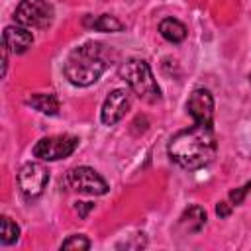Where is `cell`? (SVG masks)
Here are the masks:
<instances>
[{
  "label": "cell",
  "instance_id": "obj_1",
  "mask_svg": "<svg viewBox=\"0 0 251 251\" xmlns=\"http://www.w3.org/2000/svg\"><path fill=\"white\" fill-rule=\"evenodd\" d=\"M216 149L218 145L212 126L202 124H194L192 127L175 133L167 147L169 157L188 171H196L210 165L216 157Z\"/></svg>",
  "mask_w": 251,
  "mask_h": 251
},
{
  "label": "cell",
  "instance_id": "obj_2",
  "mask_svg": "<svg viewBox=\"0 0 251 251\" xmlns=\"http://www.w3.org/2000/svg\"><path fill=\"white\" fill-rule=\"evenodd\" d=\"M108 65H110V59H108L106 45L88 41L69 53L63 71L71 84L90 86L102 76Z\"/></svg>",
  "mask_w": 251,
  "mask_h": 251
},
{
  "label": "cell",
  "instance_id": "obj_3",
  "mask_svg": "<svg viewBox=\"0 0 251 251\" xmlns=\"http://www.w3.org/2000/svg\"><path fill=\"white\" fill-rule=\"evenodd\" d=\"M120 78L127 82V86L145 102L153 104L161 100V90L153 78V73L143 59H129L120 67Z\"/></svg>",
  "mask_w": 251,
  "mask_h": 251
},
{
  "label": "cell",
  "instance_id": "obj_4",
  "mask_svg": "<svg viewBox=\"0 0 251 251\" xmlns=\"http://www.w3.org/2000/svg\"><path fill=\"white\" fill-rule=\"evenodd\" d=\"M14 20L24 27L43 29L53 20V8L47 0H22L14 12Z\"/></svg>",
  "mask_w": 251,
  "mask_h": 251
},
{
  "label": "cell",
  "instance_id": "obj_5",
  "mask_svg": "<svg viewBox=\"0 0 251 251\" xmlns=\"http://www.w3.org/2000/svg\"><path fill=\"white\" fill-rule=\"evenodd\" d=\"M78 145V137L75 135H53L43 137L33 145V155L43 161H59L69 157Z\"/></svg>",
  "mask_w": 251,
  "mask_h": 251
},
{
  "label": "cell",
  "instance_id": "obj_6",
  "mask_svg": "<svg viewBox=\"0 0 251 251\" xmlns=\"http://www.w3.org/2000/svg\"><path fill=\"white\" fill-rule=\"evenodd\" d=\"M67 182L73 190L76 192H84V194H92V196H100L108 192V184L106 180L90 167H75L69 171L67 175Z\"/></svg>",
  "mask_w": 251,
  "mask_h": 251
},
{
  "label": "cell",
  "instance_id": "obj_7",
  "mask_svg": "<svg viewBox=\"0 0 251 251\" xmlns=\"http://www.w3.org/2000/svg\"><path fill=\"white\" fill-rule=\"evenodd\" d=\"M49 182V171L41 163H25L18 173V184L29 198L39 196Z\"/></svg>",
  "mask_w": 251,
  "mask_h": 251
},
{
  "label": "cell",
  "instance_id": "obj_8",
  "mask_svg": "<svg viewBox=\"0 0 251 251\" xmlns=\"http://www.w3.org/2000/svg\"><path fill=\"white\" fill-rule=\"evenodd\" d=\"M186 110L190 114V118L194 120V124H202V126H212V118H214V98L206 88H196L192 90V94L188 96L186 102Z\"/></svg>",
  "mask_w": 251,
  "mask_h": 251
},
{
  "label": "cell",
  "instance_id": "obj_9",
  "mask_svg": "<svg viewBox=\"0 0 251 251\" xmlns=\"http://www.w3.org/2000/svg\"><path fill=\"white\" fill-rule=\"evenodd\" d=\"M129 94L126 92V90H122V88H116V90H112L110 94H108V98L104 100V104H102V112H100V118H102V122L106 124V126H114V124H118L124 116H126V112L129 110Z\"/></svg>",
  "mask_w": 251,
  "mask_h": 251
},
{
  "label": "cell",
  "instance_id": "obj_10",
  "mask_svg": "<svg viewBox=\"0 0 251 251\" xmlns=\"http://www.w3.org/2000/svg\"><path fill=\"white\" fill-rule=\"evenodd\" d=\"M2 43L12 53H24V51H27V47H31L33 35H31L29 29H25L20 24L18 25H8L2 33Z\"/></svg>",
  "mask_w": 251,
  "mask_h": 251
},
{
  "label": "cell",
  "instance_id": "obj_11",
  "mask_svg": "<svg viewBox=\"0 0 251 251\" xmlns=\"http://www.w3.org/2000/svg\"><path fill=\"white\" fill-rule=\"evenodd\" d=\"M204 224H206V212L200 206H188L178 220V226L184 233H196L204 227Z\"/></svg>",
  "mask_w": 251,
  "mask_h": 251
},
{
  "label": "cell",
  "instance_id": "obj_12",
  "mask_svg": "<svg viewBox=\"0 0 251 251\" xmlns=\"http://www.w3.org/2000/svg\"><path fill=\"white\" fill-rule=\"evenodd\" d=\"M159 33L171 43H180L186 37V27H184V24H180L175 18H165L159 24Z\"/></svg>",
  "mask_w": 251,
  "mask_h": 251
},
{
  "label": "cell",
  "instance_id": "obj_13",
  "mask_svg": "<svg viewBox=\"0 0 251 251\" xmlns=\"http://www.w3.org/2000/svg\"><path fill=\"white\" fill-rule=\"evenodd\" d=\"M84 25L90 27V29H96V31H122L124 29V24L120 20H116L114 16H108V14H102V16H90L84 20Z\"/></svg>",
  "mask_w": 251,
  "mask_h": 251
},
{
  "label": "cell",
  "instance_id": "obj_14",
  "mask_svg": "<svg viewBox=\"0 0 251 251\" xmlns=\"http://www.w3.org/2000/svg\"><path fill=\"white\" fill-rule=\"evenodd\" d=\"M25 104H29L35 110H39L43 114H49V116H55L59 112V100L53 94H31L25 100Z\"/></svg>",
  "mask_w": 251,
  "mask_h": 251
},
{
  "label": "cell",
  "instance_id": "obj_15",
  "mask_svg": "<svg viewBox=\"0 0 251 251\" xmlns=\"http://www.w3.org/2000/svg\"><path fill=\"white\" fill-rule=\"evenodd\" d=\"M20 237V227L16 222H12L8 216H2V229H0V241L2 245H10L14 241H18Z\"/></svg>",
  "mask_w": 251,
  "mask_h": 251
},
{
  "label": "cell",
  "instance_id": "obj_16",
  "mask_svg": "<svg viewBox=\"0 0 251 251\" xmlns=\"http://www.w3.org/2000/svg\"><path fill=\"white\" fill-rule=\"evenodd\" d=\"M61 249H78V251H84V249H90V241L84 235H71V237H67L61 243Z\"/></svg>",
  "mask_w": 251,
  "mask_h": 251
},
{
  "label": "cell",
  "instance_id": "obj_17",
  "mask_svg": "<svg viewBox=\"0 0 251 251\" xmlns=\"http://www.w3.org/2000/svg\"><path fill=\"white\" fill-rule=\"evenodd\" d=\"M94 208V204L92 202H76V212H78V216L80 218H86L88 216V212Z\"/></svg>",
  "mask_w": 251,
  "mask_h": 251
},
{
  "label": "cell",
  "instance_id": "obj_18",
  "mask_svg": "<svg viewBox=\"0 0 251 251\" xmlns=\"http://www.w3.org/2000/svg\"><path fill=\"white\" fill-rule=\"evenodd\" d=\"M216 214H218L220 218H227V216L231 214V206H229L227 202H220V204L216 206Z\"/></svg>",
  "mask_w": 251,
  "mask_h": 251
},
{
  "label": "cell",
  "instance_id": "obj_19",
  "mask_svg": "<svg viewBox=\"0 0 251 251\" xmlns=\"http://www.w3.org/2000/svg\"><path fill=\"white\" fill-rule=\"evenodd\" d=\"M241 190H243V192H245V194H247V192H249V190H251V180H249V182H247V184H243V186H241Z\"/></svg>",
  "mask_w": 251,
  "mask_h": 251
}]
</instances>
